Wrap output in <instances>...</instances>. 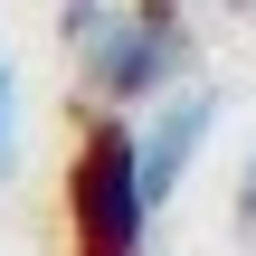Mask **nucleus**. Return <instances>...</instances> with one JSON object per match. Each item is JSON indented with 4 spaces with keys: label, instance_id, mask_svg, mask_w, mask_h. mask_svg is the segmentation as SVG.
Here are the masks:
<instances>
[{
    "label": "nucleus",
    "instance_id": "obj_1",
    "mask_svg": "<svg viewBox=\"0 0 256 256\" xmlns=\"http://www.w3.org/2000/svg\"><path fill=\"white\" fill-rule=\"evenodd\" d=\"M66 48L95 104L142 114L152 95L190 86V28L180 0H66Z\"/></svg>",
    "mask_w": 256,
    "mask_h": 256
},
{
    "label": "nucleus",
    "instance_id": "obj_4",
    "mask_svg": "<svg viewBox=\"0 0 256 256\" xmlns=\"http://www.w3.org/2000/svg\"><path fill=\"white\" fill-rule=\"evenodd\" d=\"M19 162V76H10V57H0V171Z\"/></svg>",
    "mask_w": 256,
    "mask_h": 256
},
{
    "label": "nucleus",
    "instance_id": "obj_5",
    "mask_svg": "<svg viewBox=\"0 0 256 256\" xmlns=\"http://www.w3.org/2000/svg\"><path fill=\"white\" fill-rule=\"evenodd\" d=\"M238 228L256 238V152H247V171H238Z\"/></svg>",
    "mask_w": 256,
    "mask_h": 256
},
{
    "label": "nucleus",
    "instance_id": "obj_2",
    "mask_svg": "<svg viewBox=\"0 0 256 256\" xmlns=\"http://www.w3.org/2000/svg\"><path fill=\"white\" fill-rule=\"evenodd\" d=\"M152 190H142V162H133V124L104 114L76 162H66V228H76V256H142L152 238Z\"/></svg>",
    "mask_w": 256,
    "mask_h": 256
},
{
    "label": "nucleus",
    "instance_id": "obj_3",
    "mask_svg": "<svg viewBox=\"0 0 256 256\" xmlns=\"http://www.w3.org/2000/svg\"><path fill=\"white\" fill-rule=\"evenodd\" d=\"M209 133H218V95H209V86H171V95L142 104V124H133V162H142L152 209H171V190L200 171Z\"/></svg>",
    "mask_w": 256,
    "mask_h": 256
}]
</instances>
